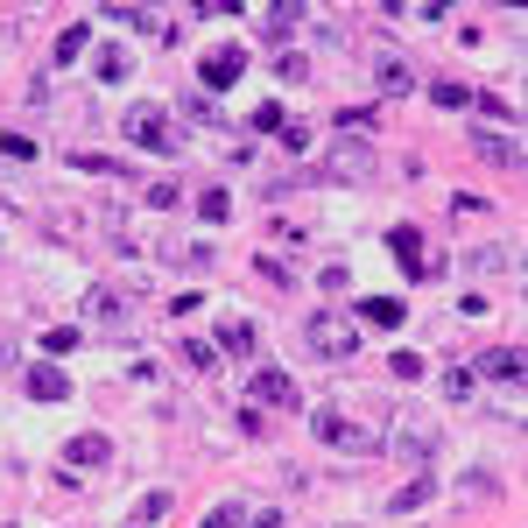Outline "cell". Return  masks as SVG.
Instances as JSON below:
<instances>
[{
	"label": "cell",
	"instance_id": "1",
	"mask_svg": "<svg viewBox=\"0 0 528 528\" xmlns=\"http://www.w3.org/2000/svg\"><path fill=\"white\" fill-rule=\"evenodd\" d=\"M303 339H310L317 360H352V352H360V331H352L339 310H317L310 324H303Z\"/></svg>",
	"mask_w": 528,
	"mask_h": 528
},
{
	"label": "cell",
	"instance_id": "2",
	"mask_svg": "<svg viewBox=\"0 0 528 528\" xmlns=\"http://www.w3.org/2000/svg\"><path fill=\"white\" fill-rule=\"evenodd\" d=\"M120 134H127L134 148H148V156L177 148V134H169V113H162V106H134L127 120H120Z\"/></svg>",
	"mask_w": 528,
	"mask_h": 528
},
{
	"label": "cell",
	"instance_id": "3",
	"mask_svg": "<svg viewBox=\"0 0 528 528\" xmlns=\"http://www.w3.org/2000/svg\"><path fill=\"white\" fill-rule=\"evenodd\" d=\"M310 430H317V444H339V451H373V444H381L373 430H360V422H345L339 409H317V416H310Z\"/></svg>",
	"mask_w": 528,
	"mask_h": 528
},
{
	"label": "cell",
	"instance_id": "4",
	"mask_svg": "<svg viewBox=\"0 0 528 528\" xmlns=\"http://www.w3.org/2000/svg\"><path fill=\"white\" fill-rule=\"evenodd\" d=\"M388 444H395L401 458H416V465H430V458H437V422H430V416H401L395 430H388Z\"/></svg>",
	"mask_w": 528,
	"mask_h": 528
},
{
	"label": "cell",
	"instance_id": "5",
	"mask_svg": "<svg viewBox=\"0 0 528 528\" xmlns=\"http://www.w3.org/2000/svg\"><path fill=\"white\" fill-rule=\"evenodd\" d=\"M239 71H247V50H239V43H226V50H211L205 64H198V85H205V92H233Z\"/></svg>",
	"mask_w": 528,
	"mask_h": 528
},
{
	"label": "cell",
	"instance_id": "6",
	"mask_svg": "<svg viewBox=\"0 0 528 528\" xmlns=\"http://www.w3.org/2000/svg\"><path fill=\"white\" fill-rule=\"evenodd\" d=\"M373 148L367 141H352V134H339V148H331V177H345V184H373Z\"/></svg>",
	"mask_w": 528,
	"mask_h": 528
},
{
	"label": "cell",
	"instance_id": "7",
	"mask_svg": "<svg viewBox=\"0 0 528 528\" xmlns=\"http://www.w3.org/2000/svg\"><path fill=\"white\" fill-rule=\"evenodd\" d=\"M472 381H507V388H514V381H522V345H486Z\"/></svg>",
	"mask_w": 528,
	"mask_h": 528
},
{
	"label": "cell",
	"instance_id": "8",
	"mask_svg": "<svg viewBox=\"0 0 528 528\" xmlns=\"http://www.w3.org/2000/svg\"><path fill=\"white\" fill-rule=\"evenodd\" d=\"M254 401H268V409H296V381L282 367H261V373H254Z\"/></svg>",
	"mask_w": 528,
	"mask_h": 528
},
{
	"label": "cell",
	"instance_id": "9",
	"mask_svg": "<svg viewBox=\"0 0 528 528\" xmlns=\"http://www.w3.org/2000/svg\"><path fill=\"white\" fill-rule=\"evenodd\" d=\"M388 247H395V261L409 268L416 282H422V275H430V261H422V233H416V226H395V233H388Z\"/></svg>",
	"mask_w": 528,
	"mask_h": 528
},
{
	"label": "cell",
	"instance_id": "10",
	"mask_svg": "<svg viewBox=\"0 0 528 528\" xmlns=\"http://www.w3.org/2000/svg\"><path fill=\"white\" fill-rule=\"evenodd\" d=\"M479 156L501 162V169H522V141H514V134H501V127H479Z\"/></svg>",
	"mask_w": 528,
	"mask_h": 528
},
{
	"label": "cell",
	"instance_id": "11",
	"mask_svg": "<svg viewBox=\"0 0 528 528\" xmlns=\"http://www.w3.org/2000/svg\"><path fill=\"white\" fill-rule=\"evenodd\" d=\"M373 85H381L388 99H401V92H416V71H409L401 56H381V64H373Z\"/></svg>",
	"mask_w": 528,
	"mask_h": 528
},
{
	"label": "cell",
	"instance_id": "12",
	"mask_svg": "<svg viewBox=\"0 0 528 528\" xmlns=\"http://www.w3.org/2000/svg\"><path fill=\"white\" fill-rule=\"evenodd\" d=\"M106 458H113V444H106L99 430H85V437L64 444V465H106Z\"/></svg>",
	"mask_w": 528,
	"mask_h": 528
},
{
	"label": "cell",
	"instance_id": "13",
	"mask_svg": "<svg viewBox=\"0 0 528 528\" xmlns=\"http://www.w3.org/2000/svg\"><path fill=\"white\" fill-rule=\"evenodd\" d=\"M430 501H437V472H416V479L395 493V514H416V507H430Z\"/></svg>",
	"mask_w": 528,
	"mask_h": 528
},
{
	"label": "cell",
	"instance_id": "14",
	"mask_svg": "<svg viewBox=\"0 0 528 528\" xmlns=\"http://www.w3.org/2000/svg\"><path fill=\"white\" fill-rule=\"evenodd\" d=\"M28 395H36V401H64V395H71V381H64L56 367H28Z\"/></svg>",
	"mask_w": 528,
	"mask_h": 528
},
{
	"label": "cell",
	"instance_id": "15",
	"mask_svg": "<svg viewBox=\"0 0 528 528\" xmlns=\"http://www.w3.org/2000/svg\"><path fill=\"white\" fill-rule=\"evenodd\" d=\"M360 317H367V324H401L409 303H395V296H360Z\"/></svg>",
	"mask_w": 528,
	"mask_h": 528
},
{
	"label": "cell",
	"instance_id": "16",
	"mask_svg": "<svg viewBox=\"0 0 528 528\" xmlns=\"http://www.w3.org/2000/svg\"><path fill=\"white\" fill-rule=\"evenodd\" d=\"M303 15H310L303 0H282V7H268V36H275V43H289V28L303 22Z\"/></svg>",
	"mask_w": 528,
	"mask_h": 528
},
{
	"label": "cell",
	"instance_id": "17",
	"mask_svg": "<svg viewBox=\"0 0 528 528\" xmlns=\"http://www.w3.org/2000/svg\"><path fill=\"white\" fill-rule=\"evenodd\" d=\"M218 352L247 360V352H254V324H226V331H218Z\"/></svg>",
	"mask_w": 528,
	"mask_h": 528
},
{
	"label": "cell",
	"instance_id": "18",
	"mask_svg": "<svg viewBox=\"0 0 528 528\" xmlns=\"http://www.w3.org/2000/svg\"><path fill=\"white\" fill-rule=\"evenodd\" d=\"M92 324H127V310H120L113 289H92Z\"/></svg>",
	"mask_w": 528,
	"mask_h": 528
},
{
	"label": "cell",
	"instance_id": "19",
	"mask_svg": "<svg viewBox=\"0 0 528 528\" xmlns=\"http://www.w3.org/2000/svg\"><path fill=\"white\" fill-rule=\"evenodd\" d=\"M198 218H205V226L233 218V198H226V190H205V198H198Z\"/></svg>",
	"mask_w": 528,
	"mask_h": 528
},
{
	"label": "cell",
	"instance_id": "20",
	"mask_svg": "<svg viewBox=\"0 0 528 528\" xmlns=\"http://www.w3.org/2000/svg\"><path fill=\"white\" fill-rule=\"evenodd\" d=\"M275 78H282V85H303V78H310V64H303L296 50H275Z\"/></svg>",
	"mask_w": 528,
	"mask_h": 528
},
{
	"label": "cell",
	"instance_id": "21",
	"mask_svg": "<svg viewBox=\"0 0 528 528\" xmlns=\"http://www.w3.org/2000/svg\"><path fill=\"white\" fill-rule=\"evenodd\" d=\"M430 99H437V106H444V113H458V106H472V85H430Z\"/></svg>",
	"mask_w": 528,
	"mask_h": 528
},
{
	"label": "cell",
	"instance_id": "22",
	"mask_svg": "<svg viewBox=\"0 0 528 528\" xmlns=\"http://www.w3.org/2000/svg\"><path fill=\"white\" fill-rule=\"evenodd\" d=\"M472 106L486 113V120H507V127H514V106H507L501 92H472Z\"/></svg>",
	"mask_w": 528,
	"mask_h": 528
},
{
	"label": "cell",
	"instance_id": "23",
	"mask_svg": "<svg viewBox=\"0 0 528 528\" xmlns=\"http://www.w3.org/2000/svg\"><path fill=\"white\" fill-rule=\"evenodd\" d=\"M71 345H78V324H50V331H43V352H71Z\"/></svg>",
	"mask_w": 528,
	"mask_h": 528
},
{
	"label": "cell",
	"instance_id": "24",
	"mask_svg": "<svg viewBox=\"0 0 528 528\" xmlns=\"http://www.w3.org/2000/svg\"><path fill=\"white\" fill-rule=\"evenodd\" d=\"M162 514H169V493H148V501L134 507V528H156Z\"/></svg>",
	"mask_w": 528,
	"mask_h": 528
},
{
	"label": "cell",
	"instance_id": "25",
	"mask_svg": "<svg viewBox=\"0 0 528 528\" xmlns=\"http://www.w3.org/2000/svg\"><path fill=\"white\" fill-rule=\"evenodd\" d=\"M85 50V22H71L64 28V36H56V64H71V56Z\"/></svg>",
	"mask_w": 528,
	"mask_h": 528
},
{
	"label": "cell",
	"instance_id": "26",
	"mask_svg": "<svg viewBox=\"0 0 528 528\" xmlns=\"http://www.w3.org/2000/svg\"><path fill=\"white\" fill-rule=\"evenodd\" d=\"M444 395H451V401L472 395V367H451V373H444Z\"/></svg>",
	"mask_w": 528,
	"mask_h": 528
},
{
	"label": "cell",
	"instance_id": "27",
	"mask_svg": "<svg viewBox=\"0 0 528 528\" xmlns=\"http://www.w3.org/2000/svg\"><path fill=\"white\" fill-rule=\"evenodd\" d=\"M99 78H106V85L127 78V50H99Z\"/></svg>",
	"mask_w": 528,
	"mask_h": 528
},
{
	"label": "cell",
	"instance_id": "28",
	"mask_svg": "<svg viewBox=\"0 0 528 528\" xmlns=\"http://www.w3.org/2000/svg\"><path fill=\"white\" fill-rule=\"evenodd\" d=\"M177 268H190V275H205V268H211V247H177Z\"/></svg>",
	"mask_w": 528,
	"mask_h": 528
},
{
	"label": "cell",
	"instance_id": "29",
	"mask_svg": "<svg viewBox=\"0 0 528 528\" xmlns=\"http://www.w3.org/2000/svg\"><path fill=\"white\" fill-rule=\"evenodd\" d=\"M205 528H247V514L226 501V507H211V514H205Z\"/></svg>",
	"mask_w": 528,
	"mask_h": 528
},
{
	"label": "cell",
	"instance_id": "30",
	"mask_svg": "<svg viewBox=\"0 0 528 528\" xmlns=\"http://www.w3.org/2000/svg\"><path fill=\"white\" fill-rule=\"evenodd\" d=\"M282 148H289V156H303V148H310V127H296V120H282Z\"/></svg>",
	"mask_w": 528,
	"mask_h": 528
},
{
	"label": "cell",
	"instance_id": "31",
	"mask_svg": "<svg viewBox=\"0 0 528 528\" xmlns=\"http://www.w3.org/2000/svg\"><path fill=\"white\" fill-rule=\"evenodd\" d=\"M395 381H422V352H395Z\"/></svg>",
	"mask_w": 528,
	"mask_h": 528
},
{
	"label": "cell",
	"instance_id": "32",
	"mask_svg": "<svg viewBox=\"0 0 528 528\" xmlns=\"http://www.w3.org/2000/svg\"><path fill=\"white\" fill-rule=\"evenodd\" d=\"M0 148H7L15 162H28V156H36V141H28V134H0Z\"/></svg>",
	"mask_w": 528,
	"mask_h": 528
},
{
	"label": "cell",
	"instance_id": "33",
	"mask_svg": "<svg viewBox=\"0 0 528 528\" xmlns=\"http://www.w3.org/2000/svg\"><path fill=\"white\" fill-rule=\"evenodd\" d=\"M184 360H190V367H198V373H205V367H218V360H211V345H205V339H190V345H184Z\"/></svg>",
	"mask_w": 528,
	"mask_h": 528
},
{
	"label": "cell",
	"instance_id": "34",
	"mask_svg": "<svg viewBox=\"0 0 528 528\" xmlns=\"http://www.w3.org/2000/svg\"><path fill=\"white\" fill-rule=\"evenodd\" d=\"M254 528H282V514H254Z\"/></svg>",
	"mask_w": 528,
	"mask_h": 528
}]
</instances>
